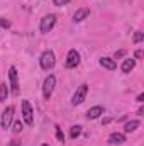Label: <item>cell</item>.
I'll return each instance as SVG.
<instances>
[{
    "instance_id": "obj_1",
    "label": "cell",
    "mask_w": 144,
    "mask_h": 146,
    "mask_svg": "<svg viewBox=\"0 0 144 146\" xmlns=\"http://www.w3.org/2000/svg\"><path fill=\"white\" fill-rule=\"evenodd\" d=\"M39 65H41L42 70H51V68H54V65H56V56H54V53H53L51 49H46V51L41 54V58H39Z\"/></svg>"
},
{
    "instance_id": "obj_2",
    "label": "cell",
    "mask_w": 144,
    "mask_h": 146,
    "mask_svg": "<svg viewBox=\"0 0 144 146\" xmlns=\"http://www.w3.org/2000/svg\"><path fill=\"white\" fill-rule=\"evenodd\" d=\"M54 87H56V76H54V75H48V76L44 78V83H42V95H44L46 100L51 99Z\"/></svg>"
},
{
    "instance_id": "obj_3",
    "label": "cell",
    "mask_w": 144,
    "mask_h": 146,
    "mask_svg": "<svg viewBox=\"0 0 144 146\" xmlns=\"http://www.w3.org/2000/svg\"><path fill=\"white\" fill-rule=\"evenodd\" d=\"M20 109H22V119L27 126L34 124V112H32V106L29 100H22L20 102Z\"/></svg>"
},
{
    "instance_id": "obj_4",
    "label": "cell",
    "mask_w": 144,
    "mask_h": 146,
    "mask_svg": "<svg viewBox=\"0 0 144 146\" xmlns=\"http://www.w3.org/2000/svg\"><path fill=\"white\" fill-rule=\"evenodd\" d=\"M54 24H56V15L54 14H48V15H44L42 19H41V24H39V29H41V33H49L53 27H54Z\"/></svg>"
},
{
    "instance_id": "obj_5",
    "label": "cell",
    "mask_w": 144,
    "mask_h": 146,
    "mask_svg": "<svg viewBox=\"0 0 144 146\" xmlns=\"http://www.w3.org/2000/svg\"><path fill=\"white\" fill-rule=\"evenodd\" d=\"M87 94H88V85L87 83H81L78 88H76V92L73 94V99H71V104L73 106H80L83 100H85V97H87Z\"/></svg>"
},
{
    "instance_id": "obj_6",
    "label": "cell",
    "mask_w": 144,
    "mask_h": 146,
    "mask_svg": "<svg viewBox=\"0 0 144 146\" xmlns=\"http://www.w3.org/2000/svg\"><path fill=\"white\" fill-rule=\"evenodd\" d=\"M9 80H10V92L14 95H19V75L15 66L9 68Z\"/></svg>"
},
{
    "instance_id": "obj_7",
    "label": "cell",
    "mask_w": 144,
    "mask_h": 146,
    "mask_svg": "<svg viewBox=\"0 0 144 146\" xmlns=\"http://www.w3.org/2000/svg\"><path fill=\"white\" fill-rule=\"evenodd\" d=\"M78 65H80V53L76 49H70L68 56H66V61H65V66L68 70H71V68H76Z\"/></svg>"
},
{
    "instance_id": "obj_8",
    "label": "cell",
    "mask_w": 144,
    "mask_h": 146,
    "mask_svg": "<svg viewBox=\"0 0 144 146\" xmlns=\"http://www.w3.org/2000/svg\"><path fill=\"white\" fill-rule=\"evenodd\" d=\"M14 106H9L3 109V114H2V127L9 129L10 124H12V119H14Z\"/></svg>"
},
{
    "instance_id": "obj_9",
    "label": "cell",
    "mask_w": 144,
    "mask_h": 146,
    "mask_svg": "<svg viewBox=\"0 0 144 146\" xmlns=\"http://www.w3.org/2000/svg\"><path fill=\"white\" fill-rule=\"evenodd\" d=\"M88 15H90V9H88V7H81V9H78V10L75 12L73 21H75V22H81V21H85Z\"/></svg>"
},
{
    "instance_id": "obj_10",
    "label": "cell",
    "mask_w": 144,
    "mask_h": 146,
    "mask_svg": "<svg viewBox=\"0 0 144 146\" xmlns=\"http://www.w3.org/2000/svg\"><path fill=\"white\" fill-rule=\"evenodd\" d=\"M102 114H104V107L102 106H95V107H90L87 110V117L88 119H98Z\"/></svg>"
},
{
    "instance_id": "obj_11",
    "label": "cell",
    "mask_w": 144,
    "mask_h": 146,
    "mask_svg": "<svg viewBox=\"0 0 144 146\" xmlns=\"http://www.w3.org/2000/svg\"><path fill=\"white\" fill-rule=\"evenodd\" d=\"M126 141V134L124 133H112L108 136V143L110 145H122Z\"/></svg>"
},
{
    "instance_id": "obj_12",
    "label": "cell",
    "mask_w": 144,
    "mask_h": 146,
    "mask_svg": "<svg viewBox=\"0 0 144 146\" xmlns=\"http://www.w3.org/2000/svg\"><path fill=\"white\" fill-rule=\"evenodd\" d=\"M100 65H102L104 68L110 70V72H114V70L117 68V63H115V60H114V58H107V56L100 58Z\"/></svg>"
},
{
    "instance_id": "obj_13",
    "label": "cell",
    "mask_w": 144,
    "mask_h": 146,
    "mask_svg": "<svg viewBox=\"0 0 144 146\" xmlns=\"http://www.w3.org/2000/svg\"><path fill=\"white\" fill-rule=\"evenodd\" d=\"M134 66H136V60L134 58L124 60V63H122V73H131L134 70Z\"/></svg>"
},
{
    "instance_id": "obj_14",
    "label": "cell",
    "mask_w": 144,
    "mask_h": 146,
    "mask_svg": "<svg viewBox=\"0 0 144 146\" xmlns=\"http://www.w3.org/2000/svg\"><path fill=\"white\" fill-rule=\"evenodd\" d=\"M139 126H141L139 121H129V122H126V126H124V133H134Z\"/></svg>"
},
{
    "instance_id": "obj_15",
    "label": "cell",
    "mask_w": 144,
    "mask_h": 146,
    "mask_svg": "<svg viewBox=\"0 0 144 146\" xmlns=\"http://www.w3.org/2000/svg\"><path fill=\"white\" fill-rule=\"evenodd\" d=\"M9 97V85L7 83H0V102H5Z\"/></svg>"
},
{
    "instance_id": "obj_16",
    "label": "cell",
    "mask_w": 144,
    "mask_h": 146,
    "mask_svg": "<svg viewBox=\"0 0 144 146\" xmlns=\"http://www.w3.org/2000/svg\"><path fill=\"white\" fill-rule=\"evenodd\" d=\"M80 134H81V126H71V129H70V138H71V139H76Z\"/></svg>"
},
{
    "instance_id": "obj_17",
    "label": "cell",
    "mask_w": 144,
    "mask_h": 146,
    "mask_svg": "<svg viewBox=\"0 0 144 146\" xmlns=\"http://www.w3.org/2000/svg\"><path fill=\"white\" fill-rule=\"evenodd\" d=\"M56 138H58V141H59V143H63V141H65V133H63V129H61L59 126H56Z\"/></svg>"
},
{
    "instance_id": "obj_18",
    "label": "cell",
    "mask_w": 144,
    "mask_h": 146,
    "mask_svg": "<svg viewBox=\"0 0 144 146\" xmlns=\"http://www.w3.org/2000/svg\"><path fill=\"white\" fill-rule=\"evenodd\" d=\"M22 127H24L22 121H15V122H14V127H12V129H14V133H20V131H22Z\"/></svg>"
},
{
    "instance_id": "obj_19",
    "label": "cell",
    "mask_w": 144,
    "mask_h": 146,
    "mask_svg": "<svg viewBox=\"0 0 144 146\" xmlns=\"http://www.w3.org/2000/svg\"><path fill=\"white\" fill-rule=\"evenodd\" d=\"M143 39H144V34H143V33H141V31H137V33L134 34V37H132V41H134L136 44H139V42H141Z\"/></svg>"
},
{
    "instance_id": "obj_20",
    "label": "cell",
    "mask_w": 144,
    "mask_h": 146,
    "mask_svg": "<svg viewBox=\"0 0 144 146\" xmlns=\"http://www.w3.org/2000/svg\"><path fill=\"white\" fill-rule=\"evenodd\" d=\"M0 27H3V29H9V27H10V21H7L5 17H0Z\"/></svg>"
},
{
    "instance_id": "obj_21",
    "label": "cell",
    "mask_w": 144,
    "mask_h": 146,
    "mask_svg": "<svg viewBox=\"0 0 144 146\" xmlns=\"http://www.w3.org/2000/svg\"><path fill=\"white\" fill-rule=\"evenodd\" d=\"M71 0H53V3L56 5V7H63V5H66V3H70Z\"/></svg>"
},
{
    "instance_id": "obj_22",
    "label": "cell",
    "mask_w": 144,
    "mask_h": 146,
    "mask_svg": "<svg viewBox=\"0 0 144 146\" xmlns=\"http://www.w3.org/2000/svg\"><path fill=\"white\" fill-rule=\"evenodd\" d=\"M122 56H126V49H119V51H115V54H114V60H117V58H122Z\"/></svg>"
},
{
    "instance_id": "obj_23",
    "label": "cell",
    "mask_w": 144,
    "mask_h": 146,
    "mask_svg": "<svg viewBox=\"0 0 144 146\" xmlns=\"http://www.w3.org/2000/svg\"><path fill=\"white\" fill-rule=\"evenodd\" d=\"M9 146H20V141H19V139H12V141L9 143Z\"/></svg>"
},
{
    "instance_id": "obj_24",
    "label": "cell",
    "mask_w": 144,
    "mask_h": 146,
    "mask_svg": "<svg viewBox=\"0 0 144 146\" xmlns=\"http://www.w3.org/2000/svg\"><path fill=\"white\" fill-rule=\"evenodd\" d=\"M137 102H144V94H139L137 95Z\"/></svg>"
},
{
    "instance_id": "obj_25",
    "label": "cell",
    "mask_w": 144,
    "mask_h": 146,
    "mask_svg": "<svg viewBox=\"0 0 144 146\" xmlns=\"http://www.w3.org/2000/svg\"><path fill=\"white\" fill-rule=\"evenodd\" d=\"M136 58H143V51H141V49L136 51Z\"/></svg>"
},
{
    "instance_id": "obj_26",
    "label": "cell",
    "mask_w": 144,
    "mask_h": 146,
    "mask_svg": "<svg viewBox=\"0 0 144 146\" xmlns=\"http://www.w3.org/2000/svg\"><path fill=\"white\" fill-rule=\"evenodd\" d=\"M137 115H144V109H143V107H139V110H137Z\"/></svg>"
},
{
    "instance_id": "obj_27",
    "label": "cell",
    "mask_w": 144,
    "mask_h": 146,
    "mask_svg": "<svg viewBox=\"0 0 144 146\" xmlns=\"http://www.w3.org/2000/svg\"><path fill=\"white\" fill-rule=\"evenodd\" d=\"M110 121H112V119H110V117H107V119H104V121H102V122H104V124H108V122H110Z\"/></svg>"
},
{
    "instance_id": "obj_28",
    "label": "cell",
    "mask_w": 144,
    "mask_h": 146,
    "mask_svg": "<svg viewBox=\"0 0 144 146\" xmlns=\"http://www.w3.org/2000/svg\"><path fill=\"white\" fill-rule=\"evenodd\" d=\"M41 146H49V145H46V143H44V145H41Z\"/></svg>"
}]
</instances>
